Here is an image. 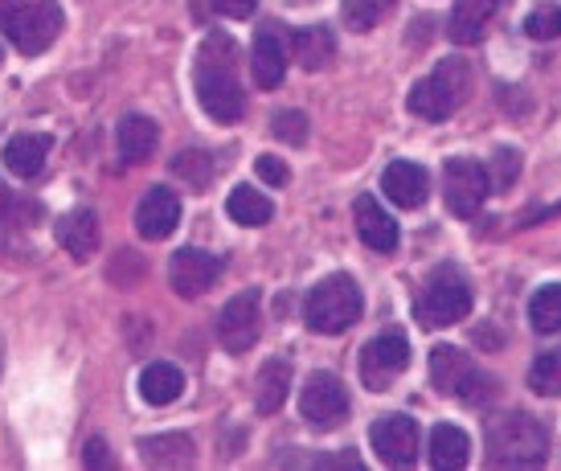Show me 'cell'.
Returning <instances> with one entry per match:
<instances>
[{
    "instance_id": "obj_1",
    "label": "cell",
    "mask_w": 561,
    "mask_h": 471,
    "mask_svg": "<svg viewBox=\"0 0 561 471\" xmlns=\"http://www.w3.org/2000/svg\"><path fill=\"white\" fill-rule=\"evenodd\" d=\"M197 103L209 119L238 124L247 111V94L238 82V46L226 33H209L197 58Z\"/></svg>"
},
{
    "instance_id": "obj_2",
    "label": "cell",
    "mask_w": 561,
    "mask_h": 471,
    "mask_svg": "<svg viewBox=\"0 0 561 471\" xmlns=\"http://www.w3.org/2000/svg\"><path fill=\"white\" fill-rule=\"evenodd\" d=\"M471 91H476V74H471L468 58H443L426 79L414 82L405 107H410V115H419V119L443 124V119H451L455 111L468 103Z\"/></svg>"
},
{
    "instance_id": "obj_3",
    "label": "cell",
    "mask_w": 561,
    "mask_h": 471,
    "mask_svg": "<svg viewBox=\"0 0 561 471\" xmlns=\"http://www.w3.org/2000/svg\"><path fill=\"white\" fill-rule=\"evenodd\" d=\"M488 463L492 468H541L549 456V435L525 410L500 414L488 423Z\"/></svg>"
},
{
    "instance_id": "obj_4",
    "label": "cell",
    "mask_w": 561,
    "mask_h": 471,
    "mask_svg": "<svg viewBox=\"0 0 561 471\" xmlns=\"http://www.w3.org/2000/svg\"><path fill=\"white\" fill-rule=\"evenodd\" d=\"M0 33L25 58L46 54L62 33V9L58 0H0Z\"/></svg>"
},
{
    "instance_id": "obj_5",
    "label": "cell",
    "mask_w": 561,
    "mask_h": 471,
    "mask_svg": "<svg viewBox=\"0 0 561 471\" xmlns=\"http://www.w3.org/2000/svg\"><path fill=\"white\" fill-rule=\"evenodd\" d=\"M360 308H365V299H360L357 279L328 275L324 283L312 287V296L304 303V320L320 336H341V332H348L360 320Z\"/></svg>"
},
{
    "instance_id": "obj_6",
    "label": "cell",
    "mask_w": 561,
    "mask_h": 471,
    "mask_svg": "<svg viewBox=\"0 0 561 471\" xmlns=\"http://www.w3.org/2000/svg\"><path fill=\"white\" fill-rule=\"evenodd\" d=\"M414 315H419L422 329H451L459 320H468L471 287L463 279V271L455 263H443V267L431 271V279L422 283L419 303H414Z\"/></svg>"
},
{
    "instance_id": "obj_7",
    "label": "cell",
    "mask_w": 561,
    "mask_h": 471,
    "mask_svg": "<svg viewBox=\"0 0 561 471\" xmlns=\"http://www.w3.org/2000/svg\"><path fill=\"white\" fill-rule=\"evenodd\" d=\"M431 381H435L438 393H447L463 406H488L496 398V381L455 345L431 348Z\"/></svg>"
},
{
    "instance_id": "obj_8",
    "label": "cell",
    "mask_w": 561,
    "mask_h": 471,
    "mask_svg": "<svg viewBox=\"0 0 561 471\" xmlns=\"http://www.w3.org/2000/svg\"><path fill=\"white\" fill-rule=\"evenodd\" d=\"M405 365H410V341L402 332H381V336H374L369 345L360 348V381H365V390L374 393L390 390L393 377L405 374Z\"/></svg>"
},
{
    "instance_id": "obj_9",
    "label": "cell",
    "mask_w": 561,
    "mask_h": 471,
    "mask_svg": "<svg viewBox=\"0 0 561 471\" xmlns=\"http://www.w3.org/2000/svg\"><path fill=\"white\" fill-rule=\"evenodd\" d=\"M299 414L312 430H336V426L348 418V393L332 374H312L308 386L299 393Z\"/></svg>"
},
{
    "instance_id": "obj_10",
    "label": "cell",
    "mask_w": 561,
    "mask_h": 471,
    "mask_svg": "<svg viewBox=\"0 0 561 471\" xmlns=\"http://www.w3.org/2000/svg\"><path fill=\"white\" fill-rule=\"evenodd\" d=\"M488 169L476 164L468 157H455L447 160V169H443V197L451 205L455 218H476L488 202Z\"/></svg>"
},
{
    "instance_id": "obj_11",
    "label": "cell",
    "mask_w": 561,
    "mask_h": 471,
    "mask_svg": "<svg viewBox=\"0 0 561 471\" xmlns=\"http://www.w3.org/2000/svg\"><path fill=\"white\" fill-rule=\"evenodd\" d=\"M259 287H247V291H238L218 315V341L226 345V353H247L254 341H259Z\"/></svg>"
},
{
    "instance_id": "obj_12",
    "label": "cell",
    "mask_w": 561,
    "mask_h": 471,
    "mask_svg": "<svg viewBox=\"0 0 561 471\" xmlns=\"http://www.w3.org/2000/svg\"><path fill=\"white\" fill-rule=\"evenodd\" d=\"M369 443H374L381 463H390V468H414V459H419V423L405 418V414H386V418L374 423Z\"/></svg>"
},
{
    "instance_id": "obj_13",
    "label": "cell",
    "mask_w": 561,
    "mask_h": 471,
    "mask_svg": "<svg viewBox=\"0 0 561 471\" xmlns=\"http://www.w3.org/2000/svg\"><path fill=\"white\" fill-rule=\"evenodd\" d=\"M287 58H291V46H287V33H283L279 21H266L254 33V49H250V70H254V82L263 91H275L287 74Z\"/></svg>"
},
{
    "instance_id": "obj_14",
    "label": "cell",
    "mask_w": 561,
    "mask_h": 471,
    "mask_svg": "<svg viewBox=\"0 0 561 471\" xmlns=\"http://www.w3.org/2000/svg\"><path fill=\"white\" fill-rule=\"evenodd\" d=\"M221 275V259L209 251H193V246H185V251L172 254L169 263V283L176 287V296L181 299H197L205 296L214 283H218Z\"/></svg>"
},
{
    "instance_id": "obj_15",
    "label": "cell",
    "mask_w": 561,
    "mask_h": 471,
    "mask_svg": "<svg viewBox=\"0 0 561 471\" xmlns=\"http://www.w3.org/2000/svg\"><path fill=\"white\" fill-rule=\"evenodd\" d=\"M176 221H181V202H176V193L164 185L148 188L140 209H136V230H140L148 242H164V238L176 230Z\"/></svg>"
},
{
    "instance_id": "obj_16",
    "label": "cell",
    "mask_w": 561,
    "mask_h": 471,
    "mask_svg": "<svg viewBox=\"0 0 561 471\" xmlns=\"http://www.w3.org/2000/svg\"><path fill=\"white\" fill-rule=\"evenodd\" d=\"M381 188L398 209H419L431 197V176L422 164H410V160H393L390 169L381 173Z\"/></svg>"
},
{
    "instance_id": "obj_17",
    "label": "cell",
    "mask_w": 561,
    "mask_h": 471,
    "mask_svg": "<svg viewBox=\"0 0 561 471\" xmlns=\"http://www.w3.org/2000/svg\"><path fill=\"white\" fill-rule=\"evenodd\" d=\"M353 218H357V234L369 251H377V254L398 251V221L377 205V197H369V193L357 197V202H353Z\"/></svg>"
},
{
    "instance_id": "obj_18",
    "label": "cell",
    "mask_w": 561,
    "mask_h": 471,
    "mask_svg": "<svg viewBox=\"0 0 561 471\" xmlns=\"http://www.w3.org/2000/svg\"><path fill=\"white\" fill-rule=\"evenodd\" d=\"M58 242H62L75 259H91V254L99 251V214L87 209V205L70 209L66 218H58Z\"/></svg>"
},
{
    "instance_id": "obj_19",
    "label": "cell",
    "mask_w": 561,
    "mask_h": 471,
    "mask_svg": "<svg viewBox=\"0 0 561 471\" xmlns=\"http://www.w3.org/2000/svg\"><path fill=\"white\" fill-rule=\"evenodd\" d=\"M500 9V0H455L451 21H447V37L455 46H471L483 37V25L492 21V13Z\"/></svg>"
},
{
    "instance_id": "obj_20",
    "label": "cell",
    "mask_w": 561,
    "mask_h": 471,
    "mask_svg": "<svg viewBox=\"0 0 561 471\" xmlns=\"http://www.w3.org/2000/svg\"><path fill=\"white\" fill-rule=\"evenodd\" d=\"M46 157H49V136L25 131V136H13V140L4 143V169L13 176H25V181H33V176L46 169Z\"/></svg>"
},
{
    "instance_id": "obj_21",
    "label": "cell",
    "mask_w": 561,
    "mask_h": 471,
    "mask_svg": "<svg viewBox=\"0 0 561 471\" xmlns=\"http://www.w3.org/2000/svg\"><path fill=\"white\" fill-rule=\"evenodd\" d=\"M468 459H471V439L459 426L438 423L435 430H431V468L459 471V468H468Z\"/></svg>"
},
{
    "instance_id": "obj_22",
    "label": "cell",
    "mask_w": 561,
    "mask_h": 471,
    "mask_svg": "<svg viewBox=\"0 0 561 471\" xmlns=\"http://www.w3.org/2000/svg\"><path fill=\"white\" fill-rule=\"evenodd\" d=\"M291 54H296V62L304 70H328L332 58H336V37L328 25H308V30H299L291 37Z\"/></svg>"
},
{
    "instance_id": "obj_23",
    "label": "cell",
    "mask_w": 561,
    "mask_h": 471,
    "mask_svg": "<svg viewBox=\"0 0 561 471\" xmlns=\"http://www.w3.org/2000/svg\"><path fill=\"white\" fill-rule=\"evenodd\" d=\"M140 459L148 468H188L197 459V447L188 435H152L140 443Z\"/></svg>"
},
{
    "instance_id": "obj_24",
    "label": "cell",
    "mask_w": 561,
    "mask_h": 471,
    "mask_svg": "<svg viewBox=\"0 0 561 471\" xmlns=\"http://www.w3.org/2000/svg\"><path fill=\"white\" fill-rule=\"evenodd\" d=\"M140 393L148 406H172V402L185 393V374L169 361L148 365L140 374Z\"/></svg>"
},
{
    "instance_id": "obj_25",
    "label": "cell",
    "mask_w": 561,
    "mask_h": 471,
    "mask_svg": "<svg viewBox=\"0 0 561 471\" xmlns=\"http://www.w3.org/2000/svg\"><path fill=\"white\" fill-rule=\"evenodd\" d=\"M160 131L148 115H124L119 124V152H124L127 164H144V160L157 152Z\"/></svg>"
},
{
    "instance_id": "obj_26",
    "label": "cell",
    "mask_w": 561,
    "mask_h": 471,
    "mask_svg": "<svg viewBox=\"0 0 561 471\" xmlns=\"http://www.w3.org/2000/svg\"><path fill=\"white\" fill-rule=\"evenodd\" d=\"M291 393V365L287 361H266L259 374V414H275Z\"/></svg>"
},
{
    "instance_id": "obj_27",
    "label": "cell",
    "mask_w": 561,
    "mask_h": 471,
    "mask_svg": "<svg viewBox=\"0 0 561 471\" xmlns=\"http://www.w3.org/2000/svg\"><path fill=\"white\" fill-rule=\"evenodd\" d=\"M226 214H230L238 226H266V221L275 218V205L266 202L259 188L238 185L234 193H230V202H226Z\"/></svg>"
},
{
    "instance_id": "obj_28",
    "label": "cell",
    "mask_w": 561,
    "mask_h": 471,
    "mask_svg": "<svg viewBox=\"0 0 561 471\" xmlns=\"http://www.w3.org/2000/svg\"><path fill=\"white\" fill-rule=\"evenodd\" d=\"M529 320L541 336L561 332V283H546V287L529 299Z\"/></svg>"
},
{
    "instance_id": "obj_29",
    "label": "cell",
    "mask_w": 561,
    "mask_h": 471,
    "mask_svg": "<svg viewBox=\"0 0 561 471\" xmlns=\"http://www.w3.org/2000/svg\"><path fill=\"white\" fill-rule=\"evenodd\" d=\"M398 0H344L341 4V21L353 33H369L377 21H386L393 13Z\"/></svg>"
},
{
    "instance_id": "obj_30",
    "label": "cell",
    "mask_w": 561,
    "mask_h": 471,
    "mask_svg": "<svg viewBox=\"0 0 561 471\" xmlns=\"http://www.w3.org/2000/svg\"><path fill=\"white\" fill-rule=\"evenodd\" d=\"M529 386H533V393H541V398H561V348L541 353V357L533 361Z\"/></svg>"
},
{
    "instance_id": "obj_31",
    "label": "cell",
    "mask_w": 561,
    "mask_h": 471,
    "mask_svg": "<svg viewBox=\"0 0 561 471\" xmlns=\"http://www.w3.org/2000/svg\"><path fill=\"white\" fill-rule=\"evenodd\" d=\"M172 173L188 181L193 188H205L214 181V157L209 152H197V148H188V152H176L172 157Z\"/></svg>"
},
{
    "instance_id": "obj_32",
    "label": "cell",
    "mask_w": 561,
    "mask_h": 471,
    "mask_svg": "<svg viewBox=\"0 0 561 471\" xmlns=\"http://www.w3.org/2000/svg\"><path fill=\"white\" fill-rule=\"evenodd\" d=\"M33 218H42V205L21 202L13 188L0 181V226H37Z\"/></svg>"
},
{
    "instance_id": "obj_33",
    "label": "cell",
    "mask_w": 561,
    "mask_h": 471,
    "mask_svg": "<svg viewBox=\"0 0 561 471\" xmlns=\"http://www.w3.org/2000/svg\"><path fill=\"white\" fill-rule=\"evenodd\" d=\"M525 33H529L533 42H553V37H561V4L533 9V13L525 16Z\"/></svg>"
},
{
    "instance_id": "obj_34",
    "label": "cell",
    "mask_w": 561,
    "mask_h": 471,
    "mask_svg": "<svg viewBox=\"0 0 561 471\" xmlns=\"http://www.w3.org/2000/svg\"><path fill=\"white\" fill-rule=\"evenodd\" d=\"M516 176H520V152L500 148L496 157H492V169H488V188H492V193H504Z\"/></svg>"
},
{
    "instance_id": "obj_35",
    "label": "cell",
    "mask_w": 561,
    "mask_h": 471,
    "mask_svg": "<svg viewBox=\"0 0 561 471\" xmlns=\"http://www.w3.org/2000/svg\"><path fill=\"white\" fill-rule=\"evenodd\" d=\"M271 131H275L283 143H296L299 148V143L308 140V115H304V111H275Z\"/></svg>"
},
{
    "instance_id": "obj_36",
    "label": "cell",
    "mask_w": 561,
    "mask_h": 471,
    "mask_svg": "<svg viewBox=\"0 0 561 471\" xmlns=\"http://www.w3.org/2000/svg\"><path fill=\"white\" fill-rule=\"evenodd\" d=\"M254 173L263 176L271 188H283L287 181H291V173H287V164H283L279 157H259L254 160Z\"/></svg>"
},
{
    "instance_id": "obj_37",
    "label": "cell",
    "mask_w": 561,
    "mask_h": 471,
    "mask_svg": "<svg viewBox=\"0 0 561 471\" xmlns=\"http://www.w3.org/2000/svg\"><path fill=\"white\" fill-rule=\"evenodd\" d=\"M209 4H214L221 16H234V21L254 13V0H209Z\"/></svg>"
},
{
    "instance_id": "obj_38",
    "label": "cell",
    "mask_w": 561,
    "mask_h": 471,
    "mask_svg": "<svg viewBox=\"0 0 561 471\" xmlns=\"http://www.w3.org/2000/svg\"><path fill=\"white\" fill-rule=\"evenodd\" d=\"M82 459H87V468H115V459L107 456V443H103V439L87 443V456H82Z\"/></svg>"
},
{
    "instance_id": "obj_39",
    "label": "cell",
    "mask_w": 561,
    "mask_h": 471,
    "mask_svg": "<svg viewBox=\"0 0 561 471\" xmlns=\"http://www.w3.org/2000/svg\"><path fill=\"white\" fill-rule=\"evenodd\" d=\"M0 369H4V341H0Z\"/></svg>"
},
{
    "instance_id": "obj_40",
    "label": "cell",
    "mask_w": 561,
    "mask_h": 471,
    "mask_svg": "<svg viewBox=\"0 0 561 471\" xmlns=\"http://www.w3.org/2000/svg\"><path fill=\"white\" fill-rule=\"evenodd\" d=\"M0 62H4V54H0Z\"/></svg>"
}]
</instances>
